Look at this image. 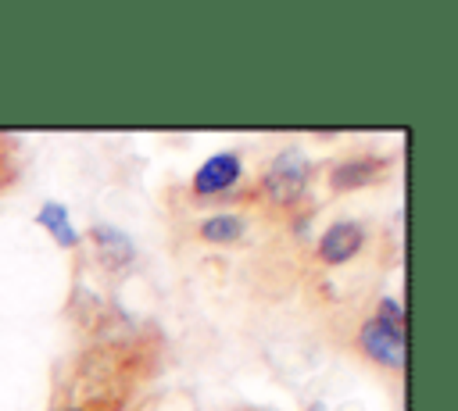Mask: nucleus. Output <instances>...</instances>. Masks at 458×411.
<instances>
[{
  "label": "nucleus",
  "mask_w": 458,
  "mask_h": 411,
  "mask_svg": "<svg viewBox=\"0 0 458 411\" xmlns=\"http://www.w3.org/2000/svg\"><path fill=\"white\" fill-rule=\"evenodd\" d=\"M308 175H311L308 157H304L297 147H286V150H279V154L268 161L265 179H261V189H265V197H268L272 204L286 207V204L301 200V193H304V186H308Z\"/></svg>",
  "instance_id": "1"
},
{
  "label": "nucleus",
  "mask_w": 458,
  "mask_h": 411,
  "mask_svg": "<svg viewBox=\"0 0 458 411\" xmlns=\"http://www.w3.org/2000/svg\"><path fill=\"white\" fill-rule=\"evenodd\" d=\"M358 347L365 357L386 365V368H404V336L390 332L376 315L365 318L361 332H358Z\"/></svg>",
  "instance_id": "2"
},
{
  "label": "nucleus",
  "mask_w": 458,
  "mask_h": 411,
  "mask_svg": "<svg viewBox=\"0 0 458 411\" xmlns=\"http://www.w3.org/2000/svg\"><path fill=\"white\" fill-rule=\"evenodd\" d=\"M243 175V164H240V154L236 150H222V154H211L197 175H193V189L200 197H215V193H225L229 186H236V179Z\"/></svg>",
  "instance_id": "3"
},
{
  "label": "nucleus",
  "mask_w": 458,
  "mask_h": 411,
  "mask_svg": "<svg viewBox=\"0 0 458 411\" xmlns=\"http://www.w3.org/2000/svg\"><path fill=\"white\" fill-rule=\"evenodd\" d=\"M361 243H365V229L358 222H351V218L347 222H333L318 239V257L326 264H344L361 250Z\"/></svg>",
  "instance_id": "4"
},
{
  "label": "nucleus",
  "mask_w": 458,
  "mask_h": 411,
  "mask_svg": "<svg viewBox=\"0 0 458 411\" xmlns=\"http://www.w3.org/2000/svg\"><path fill=\"white\" fill-rule=\"evenodd\" d=\"M89 239H93L100 261H107V264H114V268H125V264L136 257V247H132V239H129L122 229L93 225V229H89Z\"/></svg>",
  "instance_id": "5"
},
{
  "label": "nucleus",
  "mask_w": 458,
  "mask_h": 411,
  "mask_svg": "<svg viewBox=\"0 0 458 411\" xmlns=\"http://www.w3.org/2000/svg\"><path fill=\"white\" fill-rule=\"evenodd\" d=\"M36 225H43V229L57 239V247H79V239H82V236L75 232L72 218H68V207H64V204H57V200H47V204L39 207Z\"/></svg>",
  "instance_id": "6"
},
{
  "label": "nucleus",
  "mask_w": 458,
  "mask_h": 411,
  "mask_svg": "<svg viewBox=\"0 0 458 411\" xmlns=\"http://www.w3.org/2000/svg\"><path fill=\"white\" fill-rule=\"evenodd\" d=\"M379 168H383V164H379L376 157H347L344 164L333 168L329 179H333L336 189H358V186H369Z\"/></svg>",
  "instance_id": "7"
},
{
  "label": "nucleus",
  "mask_w": 458,
  "mask_h": 411,
  "mask_svg": "<svg viewBox=\"0 0 458 411\" xmlns=\"http://www.w3.org/2000/svg\"><path fill=\"white\" fill-rule=\"evenodd\" d=\"M240 232H243L240 214H211L200 222V236L208 243H233V239H240Z\"/></svg>",
  "instance_id": "8"
},
{
  "label": "nucleus",
  "mask_w": 458,
  "mask_h": 411,
  "mask_svg": "<svg viewBox=\"0 0 458 411\" xmlns=\"http://www.w3.org/2000/svg\"><path fill=\"white\" fill-rule=\"evenodd\" d=\"M376 318L390 329V332H397V336H404V307L394 300V297H383L379 300V307H376Z\"/></svg>",
  "instance_id": "9"
},
{
  "label": "nucleus",
  "mask_w": 458,
  "mask_h": 411,
  "mask_svg": "<svg viewBox=\"0 0 458 411\" xmlns=\"http://www.w3.org/2000/svg\"><path fill=\"white\" fill-rule=\"evenodd\" d=\"M64 411H79V407H64Z\"/></svg>",
  "instance_id": "10"
}]
</instances>
